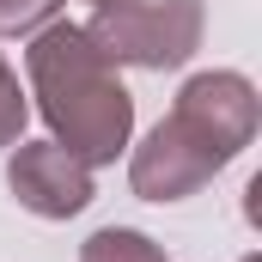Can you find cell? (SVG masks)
I'll use <instances>...</instances> for the list:
<instances>
[{
    "instance_id": "5b68a950",
    "label": "cell",
    "mask_w": 262,
    "mask_h": 262,
    "mask_svg": "<svg viewBox=\"0 0 262 262\" xmlns=\"http://www.w3.org/2000/svg\"><path fill=\"white\" fill-rule=\"evenodd\" d=\"M79 262H165V250L134 226H98L79 244Z\"/></svg>"
},
{
    "instance_id": "3957f363",
    "label": "cell",
    "mask_w": 262,
    "mask_h": 262,
    "mask_svg": "<svg viewBox=\"0 0 262 262\" xmlns=\"http://www.w3.org/2000/svg\"><path fill=\"white\" fill-rule=\"evenodd\" d=\"M201 31H207L201 0H122L98 6L85 25V37L116 67H146V73L183 67L201 49Z\"/></svg>"
},
{
    "instance_id": "52a82bcc",
    "label": "cell",
    "mask_w": 262,
    "mask_h": 262,
    "mask_svg": "<svg viewBox=\"0 0 262 262\" xmlns=\"http://www.w3.org/2000/svg\"><path fill=\"white\" fill-rule=\"evenodd\" d=\"M25 122H31V104H25V92H18V73L0 55V146H18Z\"/></svg>"
},
{
    "instance_id": "8992f818",
    "label": "cell",
    "mask_w": 262,
    "mask_h": 262,
    "mask_svg": "<svg viewBox=\"0 0 262 262\" xmlns=\"http://www.w3.org/2000/svg\"><path fill=\"white\" fill-rule=\"evenodd\" d=\"M55 12L61 0H0V37H37Z\"/></svg>"
},
{
    "instance_id": "7a4b0ae2",
    "label": "cell",
    "mask_w": 262,
    "mask_h": 262,
    "mask_svg": "<svg viewBox=\"0 0 262 262\" xmlns=\"http://www.w3.org/2000/svg\"><path fill=\"white\" fill-rule=\"evenodd\" d=\"M25 73H31V98L55 134V146L85 159L92 171L116 165V152H128L134 98L116 79V61L85 37V25L49 18L25 49Z\"/></svg>"
},
{
    "instance_id": "277c9868",
    "label": "cell",
    "mask_w": 262,
    "mask_h": 262,
    "mask_svg": "<svg viewBox=\"0 0 262 262\" xmlns=\"http://www.w3.org/2000/svg\"><path fill=\"white\" fill-rule=\"evenodd\" d=\"M6 189L25 213L37 220H73L92 207V165L73 159L55 140H18V152L6 159Z\"/></svg>"
},
{
    "instance_id": "6da1fadb",
    "label": "cell",
    "mask_w": 262,
    "mask_h": 262,
    "mask_svg": "<svg viewBox=\"0 0 262 262\" xmlns=\"http://www.w3.org/2000/svg\"><path fill=\"white\" fill-rule=\"evenodd\" d=\"M262 104L256 85L232 67H213V73H195L183 79L171 116L134 146L128 159V183L140 201H189L201 195L250 140H256Z\"/></svg>"
},
{
    "instance_id": "9c48e42d",
    "label": "cell",
    "mask_w": 262,
    "mask_h": 262,
    "mask_svg": "<svg viewBox=\"0 0 262 262\" xmlns=\"http://www.w3.org/2000/svg\"><path fill=\"white\" fill-rule=\"evenodd\" d=\"M244 262H262V256H244Z\"/></svg>"
},
{
    "instance_id": "ba28073f",
    "label": "cell",
    "mask_w": 262,
    "mask_h": 262,
    "mask_svg": "<svg viewBox=\"0 0 262 262\" xmlns=\"http://www.w3.org/2000/svg\"><path fill=\"white\" fill-rule=\"evenodd\" d=\"M92 6H122V0H92Z\"/></svg>"
}]
</instances>
